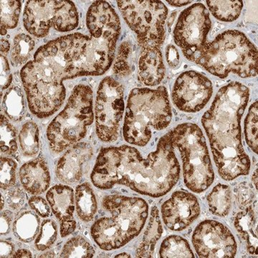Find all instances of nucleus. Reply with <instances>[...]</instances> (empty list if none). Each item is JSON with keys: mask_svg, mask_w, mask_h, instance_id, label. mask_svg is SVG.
Returning <instances> with one entry per match:
<instances>
[{"mask_svg": "<svg viewBox=\"0 0 258 258\" xmlns=\"http://www.w3.org/2000/svg\"><path fill=\"white\" fill-rule=\"evenodd\" d=\"M12 82V75L8 61L6 57L1 55V89H7Z\"/></svg>", "mask_w": 258, "mask_h": 258, "instance_id": "39", "label": "nucleus"}, {"mask_svg": "<svg viewBox=\"0 0 258 258\" xmlns=\"http://www.w3.org/2000/svg\"><path fill=\"white\" fill-rule=\"evenodd\" d=\"M3 107L5 113L14 121H20L25 115V101L22 90L19 87L10 88L5 93Z\"/></svg>", "mask_w": 258, "mask_h": 258, "instance_id": "25", "label": "nucleus"}, {"mask_svg": "<svg viewBox=\"0 0 258 258\" xmlns=\"http://www.w3.org/2000/svg\"><path fill=\"white\" fill-rule=\"evenodd\" d=\"M93 121V92L85 85L76 86L63 111L53 119L47 131L50 149L56 153L84 138Z\"/></svg>", "mask_w": 258, "mask_h": 258, "instance_id": "8", "label": "nucleus"}, {"mask_svg": "<svg viewBox=\"0 0 258 258\" xmlns=\"http://www.w3.org/2000/svg\"><path fill=\"white\" fill-rule=\"evenodd\" d=\"M131 52L132 48L128 42H123L120 45L113 69V72L117 76H126L130 74L131 68L128 60Z\"/></svg>", "mask_w": 258, "mask_h": 258, "instance_id": "36", "label": "nucleus"}, {"mask_svg": "<svg viewBox=\"0 0 258 258\" xmlns=\"http://www.w3.org/2000/svg\"><path fill=\"white\" fill-rule=\"evenodd\" d=\"M90 36L74 33L49 42L37 50L33 60L20 72L28 106L42 113H54L66 98L64 80L101 76L111 67L119 37V18L103 7L88 10Z\"/></svg>", "mask_w": 258, "mask_h": 258, "instance_id": "1", "label": "nucleus"}, {"mask_svg": "<svg viewBox=\"0 0 258 258\" xmlns=\"http://www.w3.org/2000/svg\"><path fill=\"white\" fill-rule=\"evenodd\" d=\"M3 207H4V201H3V198L2 197L1 210H3Z\"/></svg>", "mask_w": 258, "mask_h": 258, "instance_id": "51", "label": "nucleus"}, {"mask_svg": "<svg viewBox=\"0 0 258 258\" xmlns=\"http://www.w3.org/2000/svg\"><path fill=\"white\" fill-rule=\"evenodd\" d=\"M26 200V195L23 189L15 187L7 195V202L10 208L18 210L23 208Z\"/></svg>", "mask_w": 258, "mask_h": 258, "instance_id": "37", "label": "nucleus"}, {"mask_svg": "<svg viewBox=\"0 0 258 258\" xmlns=\"http://www.w3.org/2000/svg\"><path fill=\"white\" fill-rule=\"evenodd\" d=\"M210 12L217 20L223 22L235 21L240 16L242 1H207Z\"/></svg>", "mask_w": 258, "mask_h": 258, "instance_id": "27", "label": "nucleus"}, {"mask_svg": "<svg viewBox=\"0 0 258 258\" xmlns=\"http://www.w3.org/2000/svg\"><path fill=\"white\" fill-rule=\"evenodd\" d=\"M167 3L172 6L174 7H182L185 5H189L191 3V1H167Z\"/></svg>", "mask_w": 258, "mask_h": 258, "instance_id": "46", "label": "nucleus"}, {"mask_svg": "<svg viewBox=\"0 0 258 258\" xmlns=\"http://www.w3.org/2000/svg\"><path fill=\"white\" fill-rule=\"evenodd\" d=\"M173 147L179 151L185 184L193 192L201 193L215 179L208 146L203 132L195 123L179 125L169 132Z\"/></svg>", "mask_w": 258, "mask_h": 258, "instance_id": "7", "label": "nucleus"}, {"mask_svg": "<svg viewBox=\"0 0 258 258\" xmlns=\"http://www.w3.org/2000/svg\"><path fill=\"white\" fill-rule=\"evenodd\" d=\"M192 243L200 257L230 258L237 253V243L232 232L214 220H206L197 227Z\"/></svg>", "mask_w": 258, "mask_h": 258, "instance_id": "13", "label": "nucleus"}, {"mask_svg": "<svg viewBox=\"0 0 258 258\" xmlns=\"http://www.w3.org/2000/svg\"><path fill=\"white\" fill-rule=\"evenodd\" d=\"M54 257V254L52 253H46L42 254L40 257Z\"/></svg>", "mask_w": 258, "mask_h": 258, "instance_id": "50", "label": "nucleus"}, {"mask_svg": "<svg viewBox=\"0 0 258 258\" xmlns=\"http://www.w3.org/2000/svg\"><path fill=\"white\" fill-rule=\"evenodd\" d=\"M1 152L7 154H13L18 150L16 131L13 125L1 115Z\"/></svg>", "mask_w": 258, "mask_h": 258, "instance_id": "34", "label": "nucleus"}, {"mask_svg": "<svg viewBox=\"0 0 258 258\" xmlns=\"http://www.w3.org/2000/svg\"><path fill=\"white\" fill-rule=\"evenodd\" d=\"M176 15V13H174L171 15L170 17H169V21H168V26L171 27V25H173V23H174V20H175Z\"/></svg>", "mask_w": 258, "mask_h": 258, "instance_id": "47", "label": "nucleus"}, {"mask_svg": "<svg viewBox=\"0 0 258 258\" xmlns=\"http://www.w3.org/2000/svg\"><path fill=\"white\" fill-rule=\"evenodd\" d=\"M165 76L162 55L158 47H144L139 62V78L144 84L154 86L160 83Z\"/></svg>", "mask_w": 258, "mask_h": 258, "instance_id": "19", "label": "nucleus"}, {"mask_svg": "<svg viewBox=\"0 0 258 258\" xmlns=\"http://www.w3.org/2000/svg\"><path fill=\"white\" fill-rule=\"evenodd\" d=\"M13 212H10V210H5L1 213V235H6L9 232L10 225L13 221Z\"/></svg>", "mask_w": 258, "mask_h": 258, "instance_id": "42", "label": "nucleus"}, {"mask_svg": "<svg viewBox=\"0 0 258 258\" xmlns=\"http://www.w3.org/2000/svg\"><path fill=\"white\" fill-rule=\"evenodd\" d=\"M40 221V218L34 212H23L17 217L13 224L14 235L23 242H31L38 233Z\"/></svg>", "mask_w": 258, "mask_h": 258, "instance_id": "23", "label": "nucleus"}, {"mask_svg": "<svg viewBox=\"0 0 258 258\" xmlns=\"http://www.w3.org/2000/svg\"><path fill=\"white\" fill-rule=\"evenodd\" d=\"M21 11V2L1 1V35L18 25Z\"/></svg>", "mask_w": 258, "mask_h": 258, "instance_id": "31", "label": "nucleus"}, {"mask_svg": "<svg viewBox=\"0 0 258 258\" xmlns=\"http://www.w3.org/2000/svg\"><path fill=\"white\" fill-rule=\"evenodd\" d=\"M93 155V149L89 144L80 143L70 149L62 156L56 169L57 178L66 184H74L81 179L83 165Z\"/></svg>", "mask_w": 258, "mask_h": 258, "instance_id": "17", "label": "nucleus"}, {"mask_svg": "<svg viewBox=\"0 0 258 258\" xmlns=\"http://www.w3.org/2000/svg\"><path fill=\"white\" fill-rule=\"evenodd\" d=\"M23 22L28 32L42 37L51 28L62 32L74 30L79 25V15L71 1H28Z\"/></svg>", "mask_w": 258, "mask_h": 258, "instance_id": "10", "label": "nucleus"}, {"mask_svg": "<svg viewBox=\"0 0 258 258\" xmlns=\"http://www.w3.org/2000/svg\"><path fill=\"white\" fill-rule=\"evenodd\" d=\"M237 200L242 206H246L251 203L253 198V194L247 184H242L239 186L237 191Z\"/></svg>", "mask_w": 258, "mask_h": 258, "instance_id": "40", "label": "nucleus"}, {"mask_svg": "<svg viewBox=\"0 0 258 258\" xmlns=\"http://www.w3.org/2000/svg\"><path fill=\"white\" fill-rule=\"evenodd\" d=\"M0 247H1V258L3 257H10V256L13 255V252L15 251V247L13 244L10 242H6V241H1L0 244Z\"/></svg>", "mask_w": 258, "mask_h": 258, "instance_id": "43", "label": "nucleus"}, {"mask_svg": "<svg viewBox=\"0 0 258 258\" xmlns=\"http://www.w3.org/2000/svg\"><path fill=\"white\" fill-rule=\"evenodd\" d=\"M159 255L161 257H195L187 241L177 235H171L163 241Z\"/></svg>", "mask_w": 258, "mask_h": 258, "instance_id": "26", "label": "nucleus"}, {"mask_svg": "<svg viewBox=\"0 0 258 258\" xmlns=\"http://www.w3.org/2000/svg\"><path fill=\"white\" fill-rule=\"evenodd\" d=\"M76 204L78 215L83 221L90 222L94 218L97 212L96 199L88 183L76 188Z\"/></svg>", "mask_w": 258, "mask_h": 258, "instance_id": "22", "label": "nucleus"}, {"mask_svg": "<svg viewBox=\"0 0 258 258\" xmlns=\"http://www.w3.org/2000/svg\"><path fill=\"white\" fill-rule=\"evenodd\" d=\"M252 182L254 183V186H255L256 189H257V170L256 169L254 171L253 176H252Z\"/></svg>", "mask_w": 258, "mask_h": 258, "instance_id": "48", "label": "nucleus"}, {"mask_svg": "<svg viewBox=\"0 0 258 258\" xmlns=\"http://www.w3.org/2000/svg\"><path fill=\"white\" fill-rule=\"evenodd\" d=\"M13 257L20 258V257H24V258H28L32 257V254L30 251L28 250V249H18V251L15 252L13 255Z\"/></svg>", "mask_w": 258, "mask_h": 258, "instance_id": "44", "label": "nucleus"}, {"mask_svg": "<svg viewBox=\"0 0 258 258\" xmlns=\"http://www.w3.org/2000/svg\"><path fill=\"white\" fill-rule=\"evenodd\" d=\"M1 188L7 189L16 181V162L10 158L1 157Z\"/></svg>", "mask_w": 258, "mask_h": 258, "instance_id": "35", "label": "nucleus"}, {"mask_svg": "<svg viewBox=\"0 0 258 258\" xmlns=\"http://www.w3.org/2000/svg\"><path fill=\"white\" fill-rule=\"evenodd\" d=\"M208 202L210 211L218 217H226L232 207V192L230 186L217 184L208 195Z\"/></svg>", "mask_w": 258, "mask_h": 258, "instance_id": "24", "label": "nucleus"}, {"mask_svg": "<svg viewBox=\"0 0 258 258\" xmlns=\"http://www.w3.org/2000/svg\"><path fill=\"white\" fill-rule=\"evenodd\" d=\"M172 118L166 88H135L127 103L123 133L132 145L144 147L152 137L153 131L166 128Z\"/></svg>", "mask_w": 258, "mask_h": 258, "instance_id": "5", "label": "nucleus"}, {"mask_svg": "<svg viewBox=\"0 0 258 258\" xmlns=\"http://www.w3.org/2000/svg\"><path fill=\"white\" fill-rule=\"evenodd\" d=\"M29 205L40 216L47 217L50 215V207L43 198L40 197H32L29 200Z\"/></svg>", "mask_w": 258, "mask_h": 258, "instance_id": "38", "label": "nucleus"}, {"mask_svg": "<svg viewBox=\"0 0 258 258\" xmlns=\"http://www.w3.org/2000/svg\"><path fill=\"white\" fill-rule=\"evenodd\" d=\"M46 198L51 210L60 222L61 237L72 234L76 228L74 190L66 185H56L47 191Z\"/></svg>", "mask_w": 258, "mask_h": 258, "instance_id": "16", "label": "nucleus"}, {"mask_svg": "<svg viewBox=\"0 0 258 258\" xmlns=\"http://www.w3.org/2000/svg\"><path fill=\"white\" fill-rule=\"evenodd\" d=\"M103 208L109 217L100 218L91 227V236L104 250L124 246L140 233L148 217L149 207L141 198L110 195L103 199Z\"/></svg>", "mask_w": 258, "mask_h": 258, "instance_id": "4", "label": "nucleus"}, {"mask_svg": "<svg viewBox=\"0 0 258 258\" xmlns=\"http://www.w3.org/2000/svg\"><path fill=\"white\" fill-rule=\"evenodd\" d=\"M236 230L247 242L249 253L257 255V202L244 211L237 214L234 221Z\"/></svg>", "mask_w": 258, "mask_h": 258, "instance_id": "20", "label": "nucleus"}, {"mask_svg": "<svg viewBox=\"0 0 258 258\" xmlns=\"http://www.w3.org/2000/svg\"><path fill=\"white\" fill-rule=\"evenodd\" d=\"M198 199L191 193L177 191L161 206V215L168 228L184 230L200 216Z\"/></svg>", "mask_w": 258, "mask_h": 258, "instance_id": "15", "label": "nucleus"}, {"mask_svg": "<svg viewBox=\"0 0 258 258\" xmlns=\"http://www.w3.org/2000/svg\"><path fill=\"white\" fill-rule=\"evenodd\" d=\"M95 250L92 246L82 237H76L64 244L60 257H92Z\"/></svg>", "mask_w": 258, "mask_h": 258, "instance_id": "30", "label": "nucleus"}, {"mask_svg": "<svg viewBox=\"0 0 258 258\" xmlns=\"http://www.w3.org/2000/svg\"><path fill=\"white\" fill-rule=\"evenodd\" d=\"M210 28V14L203 4L191 5L181 13L174 28V38L186 59L197 62L208 44Z\"/></svg>", "mask_w": 258, "mask_h": 258, "instance_id": "11", "label": "nucleus"}, {"mask_svg": "<svg viewBox=\"0 0 258 258\" xmlns=\"http://www.w3.org/2000/svg\"><path fill=\"white\" fill-rule=\"evenodd\" d=\"M120 13L142 48H159L165 39L168 10L159 1H118Z\"/></svg>", "mask_w": 258, "mask_h": 258, "instance_id": "9", "label": "nucleus"}, {"mask_svg": "<svg viewBox=\"0 0 258 258\" xmlns=\"http://www.w3.org/2000/svg\"><path fill=\"white\" fill-rule=\"evenodd\" d=\"M246 142L255 154H257V101L249 108L244 120Z\"/></svg>", "mask_w": 258, "mask_h": 258, "instance_id": "32", "label": "nucleus"}, {"mask_svg": "<svg viewBox=\"0 0 258 258\" xmlns=\"http://www.w3.org/2000/svg\"><path fill=\"white\" fill-rule=\"evenodd\" d=\"M196 63L220 79L231 74L254 77L257 74V50L242 32L228 30L207 44Z\"/></svg>", "mask_w": 258, "mask_h": 258, "instance_id": "6", "label": "nucleus"}, {"mask_svg": "<svg viewBox=\"0 0 258 258\" xmlns=\"http://www.w3.org/2000/svg\"><path fill=\"white\" fill-rule=\"evenodd\" d=\"M19 141L24 155H36L39 150V129L36 123L32 121L25 123L20 131Z\"/></svg>", "mask_w": 258, "mask_h": 258, "instance_id": "28", "label": "nucleus"}, {"mask_svg": "<svg viewBox=\"0 0 258 258\" xmlns=\"http://www.w3.org/2000/svg\"><path fill=\"white\" fill-rule=\"evenodd\" d=\"M10 45L9 42L6 40H1V52L3 53H8L10 50Z\"/></svg>", "mask_w": 258, "mask_h": 258, "instance_id": "45", "label": "nucleus"}, {"mask_svg": "<svg viewBox=\"0 0 258 258\" xmlns=\"http://www.w3.org/2000/svg\"><path fill=\"white\" fill-rule=\"evenodd\" d=\"M20 179L26 191L32 195L45 192L50 183L48 168L42 158L26 163L20 170Z\"/></svg>", "mask_w": 258, "mask_h": 258, "instance_id": "18", "label": "nucleus"}, {"mask_svg": "<svg viewBox=\"0 0 258 258\" xmlns=\"http://www.w3.org/2000/svg\"><path fill=\"white\" fill-rule=\"evenodd\" d=\"M163 233L159 210L154 207L151 212L150 220L147 230L144 233L143 240L137 250V257H152L155 250L156 244L161 238Z\"/></svg>", "mask_w": 258, "mask_h": 258, "instance_id": "21", "label": "nucleus"}, {"mask_svg": "<svg viewBox=\"0 0 258 258\" xmlns=\"http://www.w3.org/2000/svg\"><path fill=\"white\" fill-rule=\"evenodd\" d=\"M166 58L171 68H176L179 64V52L174 45H170L166 47Z\"/></svg>", "mask_w": 258, "mask_h": 258, "instance_id": "41", "label": "nucleus"}, {"mask_svg": "<svg viewBox=\"0 0 258 258\" xmlns=\"http://www.w3.org/2000/svg\"><path fill=\"white\" fill-rule=\"evenodd\" d=\"M35 47V42L31 37L25 34H20L14 39L11 59L14 66L23 64L30 58Z\"/></svg>", "mask_w": 258, "mask_h": 258, "instance_id": "29", "label": "nucleus"}, {"mask_svg": "<svg viewBox=\"0 0 258 258\" xmlns=\"http://www.w3.org/2000/svg\"><path fill=\"white\" fill-rule=\"evenodd\" d=\"M123 110V88L111 77L103 79L98 87L95 108L96 133L102 142L111 143L118 138Z\"/></svg>", "mask_w": 258, "mask_h": 258, "instance_id": "12", "label": "nucleus"}, {"mask_svg": "<svg viewBox=\"0 0 258 258\" xmlns=\"http://www.w3.org/2000/svg\"><path fill=\"white\" fill-rule=\"evenodd\" d=\"M57 236V227L55 222L46 220L42 222L40 233L35 240L37 250L45 251L50 249L55 243Z\"/></svg>", "mask_w": 258, "mask_h": 258, "instance_id": "33", "label": "nucleus"}, {"mask_svg": "<svg viewBox=\"0 0 258 258\" xmlns=\"http://www.w3.org/2000/svg\"><path fill=\"white\" fill-rule=\"evenodd\" d=\"M212 92V84L208 78L196 71H186L176 79L172 99L180 111L196 113L206 106Z\"/></svg>", "mask_w": 258, "mask_h": 258, "instance_id": "14", "label": "nucleus"}, {"mask_svg": "<svg viewBox=\"0 0 258 258\" xmlns=\"http://www.w3.org/2000/svg\"><path fill=\"white\" fill-rule=\"evenodd\" d=\"M249 98L248 88L238 82L229 83L218 91L202 119L219 174L227 181L247 175L250 171L240 128Z\"/></svg>", "mask_w": 258, "mask_h": 258, "instance_id": "3", "label": "nucleus"}, {"mask_svg": "<svg viewBox=\"0 0 258 258\" xmlns=\"http://www.w3.org/2000/svg\"><path fill=\"white\" fill-rule=\"evenodd\" d=\"M174 149L168 133L147 159L128 146L102 149L91 174L93 184L101 189L123 184L141 195L164 196L179 179L180 166Z\"/></svg>", "mask_w": 258, "mask_h": 258, "instance_id": "2", "label": "nucleus"}, {"mask_svg": "<svg viewBox=\"0 0 258 258\" xmlns=\"http://www.w3.org/2000/svg\"><path fill=\"white\" fill-rule=\"evenodd\" d=\"M115 257H131V255L130 254L126 253H121L117 254V255L115 256Z\"/></svg>", "mask_w": 258, "mask_h": 258, "instance_id": "49", "label": "nucleus"}]
</instances>
